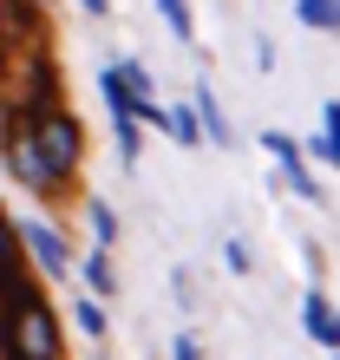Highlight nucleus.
Here are the masks:
<instances>
[{"label":"nucleus","instance_id":"obj_1","mask_svg":"<svg viewBox=\"0 0 340 360\" xmlns=\"http://www.w3.org/2000/svg\"><path fill=\"white\" fill-rule=\"evenodd\" d=\"M79 151H85V131L59 105L53 112H33V118H7V171L27 190H53L59 177H72Z\"/></svg>","mask_w":340,"mask_h":360},{"label":"nucleus","instance_id":"obj_2","mask_svg":"<svg viewBox=\"0 0 340 360\" xmlns=\"http://www.w3.org/2000/svg\"><path fill=\"white\" fill-rule=\"evenodd\" d=\"M0 341H7V360H59V328H53V308L33 295V282H27V275H13V282H7Z\"/></svg>","mask_w":340,"mask_h":360},{"label":"nucleus","instance_id":"obj_3","mask_svg":"<svg viewBox=\"0 0 340 360\" xmlns=\"http://www.w3.org/2000/svg\"><path fill=\"white\" fill-rule=\"evenodd\" d=\"M262 144H268V158H275V164L288 171V190H301L308 203H321V184L308 177V158H301V144H294L288 131H262Z\"/></svg>","mask_w":340,"mask_h":360},{"label":"nucleus","instance_id":"obj_4","mask_svg":"<svg viewBox=\"0 0 340 360\" xmlns=\"http://www.w3.org/2000/svg\"><path fill=\"white\" fill-rule=\"evenodd\" d=\"M301 328H308L321 347H334V354H340V308L327 302L321 288H308V302H301Z\"/></svg>","mask_w":340,"mask_h":360},{"label":"nucleus","instance_id":"obj_5","mask_svg":"<svg viewBox=\"0 0 340 360\" xmlns=\"http://www.w3.org/2000/svg\"><path fill=\"white\" fill-rule=\"evenodd\" d=\"M20 236H27V249L46 262V275H66V269H72L66 243H59V229H46V223H20Z\"/></svg>","mask_w":340,"mask_h":360},{"label":"nucleus","instance_id":"obj_6","mask_svg":"<svg viewBox=\"0 0 340 360\" xmlns=\"http://www.w3.org/2000/svg\"><path fill=\"white\" fill-rule=\"evenodd\" d=\"M197 118H203V138L209 144H229V118H223V105H216L209 86H197Z\"/></svg>","mask_w":340,"mask_h":360},{"label":"nucleus","instance_id":"obj_7","mask_svg":"<svg viewBox=\"0 0 340 360\" xmlns=\"http://www.w3.org/2000/svg\"><path fill=\"white\" fill-rule=\"evenodd\" d=\"M294 20H301V27H321V33H340V0H301Z\"/></svg>","mask_w":340,"mask_h":360},{"label":"nucleus","instance_id":"obj_8","mask_svg":"<svg viewBox=\"0 0 340 360\" xmlns=\"http://www.w3.org/2000/svg\"><path fill=\"white\" fill-rule=\"evenodd\" d=\"M314 158H327V164H340V98L321 112V138H314Z\"/></svg>","mask_w":340,"mask_h":360},{"label":"nucleus","instance_id":"obj_9","mask_svg":"<svg viewBox=\"0 0 340 360\" xmlns=\"http://www.w3.org/2000/svg\"><path fill=\"white\" fill-rule=\"evenodd\" d=\"M164 131L177 138V144H197V138H203V118H197V105H177V112H164Z\"/></svg>","mask_w":340,"mask_h":360},{"label":"nucleus","instance_id":"obj_10","mask_svg":"<svg viewBox=\"0 0 340 360\" xmlns=\"http://www.w3.org/2000/svg\"><path fill=\"white\" fill-rule=\"evenodd\" d=\"M85 282H92L98 295H112V288H118V275H112V256H105V249H92V262H85Z\"/></svg>","mask_w":340,"mask_h":360},{"label":"nucleus","instance_id":"obj_11","mask_svg":"<svg viewBox=\"0 0 340 360\" xmlns=\"http://www.w3.org/2000/svg\"><path fill=\"white\" fill-rule=\"evenodd\" d=\"M92 236H98V249L118 243V210L112 203H92Z\"/></svg>","mask_w":340,"mask_h":360},{"label":"nucleus","instance_id":"obj_12","mask_svg":"<svg viewBox=\"0 0 340 360\" xmlns=\"http://www.w3.org/2000/svg\"><path fill=\"white\" fill-rule=\"evenodd\" d=\"M13 249H20V229L7 223V210H0V282H13Z\"/></svg>","mask_w":340,"mask_h":360},{"label":"nucleus","instance_id":"obj_13","mask_svg":"<svg viewBox=\"0 0 340 360\" xmlns=\"http://www.w3.org/2000/svg\"><path fill=\"white\" fill-rule=\"evenodd\" d=\"M157 13L170 20V33H177V39H190V7H183V0H164Z\"/></svg>","mask_w":340,"mask_h":360},{"label":"nucleus","instance_id":"obj_14","mask_svg":"<svg viewBox=\"0 0 340 360\" xmlns=\"http://www.w3.org/2000/svg\"><path fill=\"white\" fill-rule=\"evenodd\" d=\"M79 328H85V334H105V314H98V302H79Z\"/></svg>","mask_w":340,"mask_h":360},{"label":"nucleus","instance_id":"obj_15","mask_svg":"<svg viewBox=\"0 0 340 360\" xmlns=\"http://www.w3.org/2000/svg\"><path fill=\"white\" fill-rule=\"evenodd\" d=\"M223 262H229V269H236V275H242V269H249V249H242L236 236H229V243H223Z\"/></svg>","mask_w":340,"mask_h":360},{"label":"nucleus","instance_id":"obj_16","mask_svg":"<svg viewBox=\"0 0 340 360\" xmlns=\"http://www.w3.org/2000/svg\"><path fill=\"white\" fill-rule=\"evenodd\" d=\"M170 354H177V360H203V347H197V334H177V341H170Z\"/></svg>","mask_w":340,"mask_h":360},{"label":"nucleus","instance_id":"obj_17","mask_svg":"<svg viewBox=\"0 0 340 360\" xmlns=\"http://www.w3.org/2000/svg\"><path fill=\"white\" fill-rule=\"evenodd\" d=\"M334 360H340V354H334Z\"/></svg>","mask_w":340,"mask_h":360}]
</instances>
